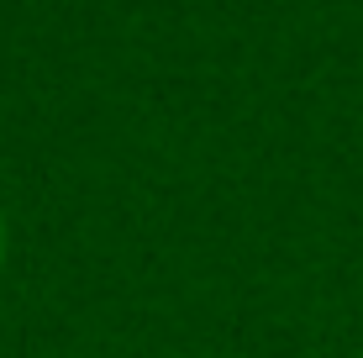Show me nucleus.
Returning <instances> with one entry per match:
<instances>
[{
    "mask_svg": "<svg viewBox=\"0 0 363 358\" xmlns=\"http://www.w3.org/2000/svg\"><path fill=\"white\" fill-rule=\"evenodd\" d=\"M0 264H6V216H0Z\"/></svg>",
    "mask_w": 363,
    "mask_h": 358,
    "instance_id": "f257e3e1",
    "label": "nucleus"
}]
</instances>
